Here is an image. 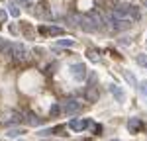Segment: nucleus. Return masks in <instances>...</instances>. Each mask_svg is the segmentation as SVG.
<instances>
[{"mask_svg":"<svg viewBox=\"0 0 147 141\" xmlns=\"http://www.w3.org/2000/svg\"><path fill=\"white\" fill-rule=\"evenodd\" d=\"M112 16L114 20H120V22H127V23H134V22H139L141 20V10L139 6L136 4H120L112 10Z\"/></svg>","mask_w":147,"mask_h":141,"instance_id":"f257e3e1","label":"nucleus"},{"mask_svg":"<svg viewBox=\"0 0 147 141\" xmlns=\"http://www.w3.org/2000/svg\"><path fill=\"white\" fill-rule=\"evenodd\" d=\"M61 108H63V112H65V114L73 116V114H77L80 108H82V104H80L79 100H75V98H69V100H65V102H63V106H61Z\"/></svg>","mask_w":147,"mask_h":141,"instance_id":"f03ea898","label":"nucleus"},{"mask_svg":"<svg viewBox=\"0 0 147 141\" xmlns=\"http://www.w3.org/2000/svg\"><path fill=\"white\" fill-rule=\"evenodd\" d=\"M71 69H73V79L77 82L86 81V67H84V63H75Z\"/></svg>","mask_w":147,"mask_h":141,"instance_id":"7ed1b4c3","label":"nucleus"},{"mask_svg":"<svg viewBox=\"0 0 147 141\" xmlns=\"http://www.w3.org/2000/svg\"><path fill=\"white\" fill-rule=\"evenodd\" d=\"M12 55H14V59H16L18 63H24V61H28V59H30V51H28L24 45H14Z\"/></svg>","mask_w":147,"mask_h":141,"instance_id":"20e7f679","label":"nucleus"},{"mask_svg":"<svg viewBox=\"0 0 147 141\" xmlns=\"http://www.w3.org/2000/svg\"><path fill=\"white\" fill-rule=\"evenodd\" d=\"M90 126H92L90 120H71L69 122V128L73 129V131H82V129L90 128Z\"/></svg>","mask_w":147,"mask_h":141,"instance_id":"39448f33","label":"nucleus"},{"mask_svg":"<svg viewBox=\"0 0 147 141\" xmlns=\"http://www.w3.org/2000/svg\"><path fill=\"white\" fill-rule=\"evenodd\" d=\"M110 92H112L114 96H116V100H118V102H124V100H125L124 90H122V88H120L118 84H112V86H110Z\"/></svg>","mask_w":147,"mask_h":141,"instance_id":"423d86ee","label":"nucleus"},{"mask_svg":"<svg viewBox=\"0 0 147 141\" xmlns=\"http://www.w3.org/2000/svg\"><path fill=\"white\" fill-rule=\"evenodd\" d=\"M39 32L41 34H49V35H63L65 32L61 30V28H57V26H51V28H39Z\"/></svg>","mask_w":147,"mask_h":141,"instance_id":"0eeeda50","label":"nucleus"},{"mask_svg":"<svg viewBox=\"0 0 147 141\" xmlns=\"http://www.w3.org/2000/svg\"><path fill=\"white\" fill-rule=\"evenodd\" d=\"M127 128L131 129V131H139V129H141V122H139L137 117H131V120L127 122Z\"/></svg>","mask_w":147,"mask_h":141,"instance_id":"6e6552de","label":"nucleus"},{"mask_svg":"<svg viewBox=\"0 0 147 141\" xmlns=\"http://www.w3.org/2000/svg\"><path fill=\"white\" fill-rule=\"evenodd\" d=\"M22 133H24V129H20V128H14V129H8V131H6V135H8L10 139L18 137V135H22Z\"/></svg>","mask_w":147,"mask_h":141,"instance_id":"1a4fd4ad","label":"nucleus"},{"mask_svg":"<svg viewBox=\"0 0 147 141\" xmlns=\"http://www.w3.org/2000/svg\"><path fill=\"white\" fill-rule=\"evenodd\" d=\"M61 110H63V108H61L59 104H53V106H51V110H49V114L55 117V116H59V114H61Z\"/></svg>","mask_w":147,"mask_h":141,"instance_id":"9d476101","label":"nucleus"},{"mask_svg":"<svg viewBox=\"0 0 147 141\" xmlns=\"http://www.w3.org/2000/svg\"><path fill=\"white\" fill-rule=\"evenodd\" d=\"M8 8H10V14L14 16V18H18V16H20V10H18V6H16L14 2H10V4H8Z\"/></svg>","mask_w":147,"mask_h":141,"instance_id":"9b49d317","label":"nucleus"},{"mask_svg":"<svg viewBox=\"0 0 147 141\" xmlns=\"http://www.w3.org/2000/svg\"><path fill=\"white\" fill-rule=\"evenodd\" d=\"M90 128H92V133H94V135H100L102 133V126L100 124H92Z\"/></svg>","mask_w":147,"mask_h":141,"instance_id":"f8f14e48","label":"nucleus"},{"mask_svg":"<svg viewBox=\"0 0 147 141\" xmlns=\"http://www.w3.org/2000/svg\"><path fill=\"white\" fill-rule=\"evenodd\" d=\"M59 45H69V47H73V45H75V41H73V39H61V41H59Z\"/></svg>","mask_w":147,"mask_h":141,"instance_id":"ddd939ff","label":"nucleus"},{"mask_svg":"<svg viewBox=\"0 0 147 141\" xmlns=\"http://www.w3.org/2000/svg\"><path fill=\"white\" fill-rule=\"evenodd\" d=\"M88 59L96 63V61H98V57H96V51H88Z\"/></svg>","mask_w":147,"mask_h":141,"instance_id":"4468645a","label":"nucleus"},{"mask_svg":"<svg viewBox=\"0 0 147 141\" xmlns=\"http://www.w3.org/2000/svg\"><path fill=\"white\" fill-rule=\"evenodd\" d=\"M139 90H141V94L147 96V82H141V84H139Z\"/></svg>","mask_w":147,"mask_h":141,"instance_id":"2eb2a0df","label":"nucleus"},{"mask_svg":"<svg viewBox=\"0 0 147 141\" xmlns=\"http://www.w3.org/2000/svg\"><path fill=\"white\" fill-rule=\"evenodd\" d=\"M125 79H127V81L131 82V84H137V81H136V77H131V75H127V73H125Z\"/></svg>","mask_w":147,"mask_h":141,"instance_id":"dca6fc26","label":"nucleus"},{"mask_svg":"<svg viewBox=\"0 0 147 141\" xmlns=\"http://www.w3.org/2000/svg\"><path fill=\"white\" fill-rule=\"evenodd\" d=\"M30 124H34V126H35V124H39V120H37L35 116H30Z\"/></svg>","mask_w":147,"mask_h":141,"instance_id":"f3484780","label":"nucleus"},{"mask_svg":"<svg viewBox=\"0 0 147 141\" xmlns=\"http://www.w3.org/2000/svg\"><path fill=\"white\" fill-rule=\"evenodd\" d=\"M145 4H147V0H145Z\"/></svg>","mask_w":147,"mask_h":141,"instance_id":"a211bd4d","label":"nucleus"}]
</instances>
